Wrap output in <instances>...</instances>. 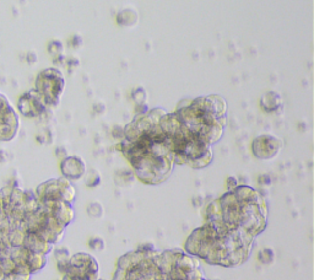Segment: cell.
<instances>
[{
	"instance_id": "29",
	"label": "cell",
	"mask_w": 314,
	"mask_h": 280,
	"mask_svg": "<svg viewBox=\"0 0 314 280\" xmlns=\"http://www.w3.org/2000/svg\"><path fill=\"white\" fill-rule=\"evenodd\" d=\"M105 110H106V107H105V105H103V103H96V105H95V111H96V112L100 113V115H101V113L105 112Z\"/></svg>"
},
{
	"instance_id": "16",
	"label": "cell",
	"mask_w": 314,
	"mask_h": 280,
	"mask_svg": "<svg viewBox=\"0 0 314 280\" xmlns=\"http://www.w3.org/2000/svg\"><path fill=\"white\" fill-rule=\"evenodd\" d=\"M101 183V175L97 172V171L92 170L90 173H88L87 178H86V185L91 188H95L97 186H100Z\"/></svg>"
},
{
	"instance_id": "9",
	"label": "cell",
	"mask_w": 314,
	"mask_h": 280,
	"mask_svg": "<svg viewBox=\"0 0 314 280\" xmlns=\"http://www.w3.org/2000/svg\"><path fill=\"white\" fill-rule=\"evenodd\" d=\"M260 107L266 113L278 112L283 107V98H281L280 93L276 91H269V93H264L260 98Z\"/></svg>"
},
{
	"instance_id": "24",
	"label": "cell",
	"mask_w": 314,
	"mask_h": 280,
	"mask_svg": "<svg viewBox=\"0 0 314 280\" xmlns=\"http://www.w3.org/2000/svg\"><path fill=\"white\" fill-rule=\"evenodd\" d=\"M65 64L66 66H68V69L73 70V69L78 68V66L80 65V62H79V59H76L75 57H71V58H66Z\"/></svg>"
},
{
	"instance_id": "19",
	"label": "cell",
	"mask_w": 314,
	"mask_h": 280,
	"mask_svg": "<svg viewBox=\"0 0 314 280\" xmlns=\"http://www.w3.org/2000/svg\"><path fill=\"white\" fill-rule=\"evenodd\" d=\"M29 278H31V274L29 273L15 271L11 272V273L5 274L4 280H29Z\"/></svg>"
},
{
	"instance_id": "12",
	"label": "cell",
	"mask_w": 314,
	"mask_h": 280,
	"mask_svg": "<svg viewBox=\"0 0 314 280\" xmlns=\"http://www.w3.org/2000/svg\"><path fill=\"white\" fill-rule=\"evenodd\" d=\"M205 217H206V221H221L222 220V209L220 205L219 199L212 200L206 205V212H205Z\"/></svg>"
},
{
	"instance_id": "4",
	"label": "cell",
	"mask_w": 314,
	"mask_h": 280,
	"mask_svg": "<svg viewBox=\"0 0 314 280\" xmlns=\"http://www.w3.org/2000/svg\"><path fill=\"white\" fill-rule=\"evenodd\" d=\"M48 106L34 89L22 93L17 100V110L27 118L42 117L47 112Z\"/></svg>"
},
{
	"instance_id": "17",
	"label": "cell",
	"mask_w": 314,
	"mask_h": 280,
	"mask_svg": "<svg viewBox=\"0 0 314 280\" xmlns=\"http://www.w3.org/2000/svg\"><path fill=\"white\" fill-rule=\"evenodd\" d=\"M54 256H56L57 261H58V264L59 263H69V259H70V252H69L68 249L63 247V249H56V253H54Z\"/></svg>"
},
{
	"instance_id": "28",
	"label": "cell",
	"mask_w": 314,
	"mask_h": 280,
	"mask_svg": "<svg viewBox=\"0 0 314 280\" xmlns=\"http://www.w3.org/2000/svg\"><path fill=\"white\" fill-rule=\"evenodd\" d=\"M56 155L63 160L64 157H66V156H68V154H66V149L63 148V146H59V148L56 149Z\"/></svg>"
},
{
	"instance_id": "13",
	"label": "cell",
	"mask_w": 314,
	"mask_h": 280,
	"mask_svg": "<svg viewBox=\"0 0 314 280\" xmlns=\"http://www.w3.org/2000/svg\"><path fill=\"white\" fill-rule=\"evenodd\" d=\"M132 98L135 102V105H144L146 103L147 100V93L144 88L139 86V88H135L134 90L132 91Z\"/></svg>"
},
{
	"instance_id": "5",
	"label": "cell",
	"mask_w": 314,
	"mask_h": 280,
	"mask_svg": "<svg viewBox=\"0 0 314 280\" xmlns=\"http://www.w3.org/2000/svg\"><path fill=\"white\" fill-rule=\"evenodd\" d=\"M283 148V140L270 134L257 137L252 143V153L259 160H270L278 156Z\"/></svg>"
},
{
	"instance_id": "23",
	"label": "cell",
	"mask_w": 314,
	"mask_h": 280,
	"mask_svg": "<svg viewBox=\"0 0 314 280\" xmlns=\"http://www.w3.org/2000/svg\"><path fill=\"white\" fill-rule=\"evenodd\" d=\"M25 61H26L27 64H29V65H33V64H36L37 62H38V56H37L36 52L29 51V52H27Z\"/></svg>"
},
{
	"instance_id": "11",
	"label": "cell",
	"mask_w": 314,
	"mask_h": 280,
	"mask_svg": "<svg viewBox=\"0 0 314 280\" xmlns=\"http://www.w3.org/2000/svg\"><path fill=\"white\" fill-rule=\"evenodd\" d=\"M139 22V15L133 7H124L117 14V24L123 27H134Z\"/></svg>"
},
{
	"instance_id": "32",
	"label": "cell",
	"mask_w": 314,
	"mask_h": 280,
	"mask_svg": "<svg viewBox=\"0 0 314 280\" xmlns=\"http://www.w3.org/2000/svg\"><path fill=\"white\" fill-rule=\"evenodd\" d=\"M97 280H103V279H97Z\"/></svg>"
},
{
	"instance_id": "7",
	"label": "cell",
	"mask_w": 314,
	"mask_h": 280,
	"mask_svg": "<svg viewBox=\"0 0 314 280\" xmlns=\"http://www.w3.org/2000/svg\"><path fill=\"white\" fill-rule=\"evenodd\" d=\"M22 246L29 249V251L34 252V253L46 254V256L53 249V245L47 242L46 240H43L41 236L33 234V232H25Z\"/></svg>"
},
{
	"instance_id": "20",
	"label": "cell",
	"mask_w": 314,
	"mask_h": 280,
	"mask_svg": "<svg viewBox=\"0 0 314 280\" xmlns=\"http://www.w3.org/2000/svg\"><path fill=\"white\" fill-rule=\"evenodd\" d=\"M88 246L93 251H103L105 249V241L101 237H92L88 241Z\"/></svg>"
},
{
	"instance_id": "25",
	"label": "cell",
	"mask_w": 314,
	"mask_h": 280,
	"mask_svg": "<svg viewBox=\"0 0 314 280\" xmlns=\"http://www.w3.org/2000/svg\"><path fill=\"white\" fill-rule=\"evenodd\" d=\"M112 135L115 138V139H117V138L122 139V138H124V128L114 127L112 130Z\"/></svg>"
},
{
	"instance_id": "6",
	"label": "cell",
	"mask_w": 314,
	"mask_h": 280,
	"mask_svg": "<svg viewBox=\"0 0 314 280\" xmlns=\"http://www.w3.org/2000/svg\"><path fill=\"white\" fill-rule=\"evenodd\" d=\"M60 171L66 180H79L86 173V165L79 156H66L61 160Z\"/></svg>"
},
{
	"instance_id": "22",
	"label": "cell",
	"mask_w": 314,
	"mask_h": 280,
	"mask_svg": "<svg viewBox=\"0 0 314 280\" xmlns=\"http://www.w3.org/2000/svg\"><path fill=\"white\" fill-rule=\"evenodd\" d=\"M69 46L73 47V48H79V47L83 46V38L79 34H74L70 39H69Z\"/></svg>"
},
{
	"instance_id": "8",
	"label": "cell",
	"mask_w": 314,
	"mask_h": 280,
	"mask_svg": "<svg viewBox=\"0 0 314 280\" xmlns=\"http://www.w3.org/2000/svg\"><path fill=\"white\" fill-rule=\"evenodd\" d=\"M232 192L236 195L237 200H238V203L241 205L256 204L261 198L256 189H253V188L246 185H238L236 187V189L232 190Z\"/></svg>"
},
{
	"instance_id": "15",
	"label": "cell",
	"mask_w": 314,
	"mask_h": 280,
	"mask_svg": "<svg viewBox=\"0 0 314 280\" xmlns=\"http://www.w3.org/2000/svg\"><path fill=\"white\" fill-rule=\"evenodd\" d=\"M47 49H48V53L53 57L59 56V54H63V51H64L63 42H60L59 39H53V41H51L48 43Z\"/></svg>"
},
{
	"instance_id": "31",
	"label": "cell",
	"mask_w": 314,
	"mask_h": 280,
	"mask_svg": "<svg viewBox=\"0 0 314 280\" xmlns=\"http://www.w3.org/2000/svg\"><path fill=\"white\" fill-rule=\"evenodd\" d=\"M211 280H220V279H211Z\"/></svg>"
},
{
	"instance_id": "1",
	"label": "cell",
	"mask_w": 314,
	"mask_h": 280,
	"mask_svg": "<svg viewBox=\"0 0 314 280\" xmlns=\"http://www.w3.org/2000/svg\"><path fill=\"white\" fill-rule=\"evenodd\" d=\"M65 89V80L60 70L48 68L37 75L34 90L41 95L48 107H56L60 102V97Z\"/></svg>"
},
{
	"instance_id": "27",
	"label": "cell",
	"mask_w": 314,
	"mask_h": 280,
	"mask_svg": "<svg viewBox=\"0 0 314 280\" xmlns=\"http://www.w3.org/2000/svg\"><path fill=\"white\" fill-rule=\"evenodd\" d=\"M258 182L260 183L261 186H269L271 185L273 181H271V177L269 175H260L258 178Z\"/></svg>"
},
{
	"instance_id": "14",
	"label": "cell",
	"mask_w": 314,
	"mask_h": 280,
	"mask_svg": "<svg viewBox=\"0 0 314 280\" xmlns=\"http://www.w3.org/2000/svg\"><path fill=\"white\" fill-rule=\"evenodd\" d=\"M258 259L263 264H271L275 259V253L271 249H263L258 253Z\"/></svg>"
},
{
	"instance_id": "26",
	"label": "cell",
	"mask_w": 314,
	"mask_h": 280,
	"mask_svg": "<svg viewBox=\"0 0 314 280\" xmlns=\"http://www.w3.org/2000/svg\"><path fill=\"white\" fill-rule=\"evenodd\" d=\"M65 61H66V57L64 56V54H59V56L54 57L53 58V64L57 66H60L65 64Z\"/></svg>"
},
{
	"instance_id": "18",
	"label": "cell",
	"mask_w": 314,
	"mask_h": 280,
	"mask_svg": "<svg viewBox=\"0 0 314 280\" xmlns=\"http://www.w3.org/2000/svg\"><path fill=\"white\" fill-rule=\"evenodd\" d=\"M87 213L93 218H101L103 215V207L98 202H93L87 207Z\"/></svg>"
},
{
	"instance_id": "30",
	"label": "cell",
	"mask_w": 314,
	"mask_h": 280,
	"mask_svg": "<svg viewBox=\"0 0 314 280\" xmlns=\"http://www.w3.org/2000/svg\"><path fill=\"white\" fill-rule=\"evenodd\" d=\"M6 161V153L0 149V163H4Z\"/></svg>"
},
{
	"instance_id": "3",
	"label": "cell",
	"mask_w": 314,
	"mask_h": 280,
	"mask_svg": "<svg viewBox=\"0 0 314 280\" xmlns=\"http://www.w3.org/2000/svg\"><path fill=\"white\" fill-rule=\"evenodd\" d=\"M17 112L6 97L0 93V141H10L19 132Z\"/></svg>"
},
{
	"instance_id": "2",
	"label": "cell",
	"mask_w": 314,
	"mask_h": 280,
	"mask_svg": "<svg viewBox=\"0 0 314 280\" xmlns=\"http://www.w3.org/2000/svg\"><path fill=\"white\" fill-rule=\"evenodd\" d=\"M36 195L39 203L59 202V200L71 203L75 198V188L65 177L54 178L41 183L37 187Z\"/></svg>"
},
{
	"instance_id": "10",
	"label": "cell",
	"mask_w": 314,
	"mask_h": 280,
	"mask_svg": "<svg viewBox=\"0 0 314 280\" xmlns=\"http://www.w3.org/2000/svg\"><path fill=\"white\" fill-rule=\"evenodd\" d=\"M173 267H175L178 271H180L183 274L187 276L188 273H190V272L194 271L195 268L199 267V262H198L194 257L190 256V254L182 252V253L178 254L177 259H175V263Z\"/></svg>"
},
{
	"instance_id": "21",
	"label": "cell",
	"mask_w": 314,
	"mask_h": 280,
	"mask_svg": "<svg viewBox=\"0 0 314 280\" xmlns=\"http://www.w3.org/2000/svg\"><path fill=\"white\" fill-rule=\"evenodd\" d=\"M238 186V180L233 176H229L226 180V187H227V192H232V190L236 189V187Z\"/></svg>"
}]
</instances>
